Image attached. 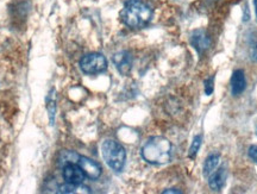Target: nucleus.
<instances>
[{
    "instance_id": "nucleus-1",
    "label": "nucleus",
    "mask_w": 257,
    "mask_h": 194,
    "mask_svg": "<svg viewBox=\"0 0 257 194\" xmlns=\"http://www.w3.org/2000/svg\"><path fill=\"white\" fill-rule=\"evenodd\" d=\"M121 19L128 28L141 29L146 27L153 17L149 6L141 0H128L121 11Z\"/></svg>"
},
{
    "instance_id": "nucleus-2",
    "label": "nucleus",
    "mask_w": 257,
    "mask_h": 194,
    "mask_svg": "<svg viewBox=\"0 0 257 194\" xmlns=\"http://www.w3.org/2000/svg\"><path fill=\"white\" fill-rule=\"evenodd\" d=\"M142 157L152 164L168 163L172 157V144L165 137H152L142 148Z\"/></svg>"
},
{
    "instance_id": "nucleus-3",
    "label": "nucleus",
    "mask_w": 257,
    "mask_h": 194,
    "mask_svg": "<svg viewBox=\"0 0 257 194\" xmlns=\"http://www.w3.org/2000/svg\"><path fill=\"white\" fill-rule=\"evenodd\" d=\"M101 155L107 166L114 172H121L125 166L126 153L121 144L113 140H106L101 144Z\"/></svg>"
},
{
    "instance_id": "nucleus-4",
    "label": "nucleus",
    "mask_w": 257,
    "mask_h": 194,
    "mask_svg": "<svg viewBox=\"0 0 257 194\" xmlns=\"http://www.w3.org/2000/svg\"><path fill=\"white\" fill-rule=\"evenodd\" d=\"M80 67H81L82 72L86 74L102 73L107 68V60L105 59L104 55L99 53L88 54L80 61Z\"/></svg>"
},
{
    "instance_id": "nucleus-5",
    "label": "nucleus",
    "mask_w": 257,
    "mask_h": 194,
    "mask_svg": "<svg viewBox=\"0 0 257 194\" xmlns=\"http://www.w3.org/2000/svg\"><path fill=\"white\" fill-rule=\"evenodd\" d=\"M85 173L78 163H67L63 166V179L73 185H81L85 180Z\"/></svg>"
},
{
    "instance_id": "nucleus-6",
    "label": "nucleus",
    "mask_w": 257,
    "mask_h": 194,
    "mask_svg": "<svg viewBox=\"0 0 257 194\" xmlns=\"http://www.w3.org/2000/svg\"><path fill=\"white\" fill-rule=\"evenodd\" d=\"M79 167L81 168L85 175L92 180H96L101 175V167L100 164L96 163L95 161L86 156H80L78 161Z\"/></svg>"
},
{
    "instance_id": "nucleus-7",
    "label": "nucleus",
    "mask_w": 257,
    "mask_h": 194,
    "mask_svg": "<svg viewBox=\"0 0 257 194\" xmlns=\"http://www.w3.org/2000/svg\"><path fill=\"white\" fill-rule=\"evenodd\" d=\"M113 63L117 67L118 72L123 75H127L133 68V57L127 51H120L113 56Z\"/></svg>"
},
{
    "instance_id": "nucleus-8",
    "label": "nucleus",
    "mask_w": 257,
    "mask_h": 194,
    "mask_svg": "<svg viewBox=\"0 0 257 194\" xmlns=\"http://www.w3.org/2000/svg\"><path fill=\"white\" fill-rule=\"evenodd\" d=\"M191 42L193 47L198 50L199 54H202L204 51H206L211 45V38L202 30H197L193 32Z\"/></svg>"
},
{
    "instance_id": "nucleus-9",
    "label": "nucleus",
    "mask_w": 257,
    "mask_h": 194,
    "mask_svg": "<svg viewBox=\"0 0 257 194\" xmlns=\"http://www.w3.org/2000/svg\"><path fill=\"white\" fill-rule=\"evenodd\" d=\"M246 87V80L243 70H234L232 76H231V93L232 95L242 94Z\"/></svg>"
},
{
    "instance_id": "nucleus-10",
    "label": "nucleus",
    "mask_w": 257,
    "mask_h": 194,
    "mask_svg": "<svg viewBox=\"0 0 257 194\" xmlns=\"http://www.w3.org/2000/svg\"><path fill=\"white\" fill-rule=\"evenodd\" d=\"M227 172L224 167L219 168L216 172H212L210 174V180H208V185L213 190H220L225 185V181H226Z\"/></svg>"
},
{
    "instance_id": "nucleus-11",
    "label": "nucleus",
    "mask_w": 257,
    "mask_h": 194,
    "mask_svg": "<svg viewBox=\"0 0 257 194\" xmlns=\"http://www.w3.org/2000/svg\"><path fill=\"white\" fill-rule=\"evenodd\" d=\"M219 160H220V155L217 153L211 154L210 156L206 158V161H205V164H204V175L205 176H208L214 169H216L218 163H219Z\"/></svg>"
},
{
    "instance_id": "nucleus-12",
    "label": "nucleus",
    "mask_w": 257,
    "mask_h": 194,
    "mask_svg": "<svg viewBox=\"0 0 257 194\" xmlns=\"http://www.w3.org/2000/svg\"><path fill=\"white\" fill-rule=\"evenodd\" d=\"M54 93H55V89L51 90L47 98V110H48V112H49L51 125L54 124V118H55V111H56V103H55V96H54Z\"/></svg>"
},
{
    "instance_id": "nucleus-13",
    "label": "nucleus",
    "mask_w": 257,
    "mask_h": 194,
    "mask_svg": "<svg viewBox=\"0 0 257 194\" xmlns=\"http://www.w3.org/2000/svg\"><path fill=\"white\" fill-rule=\"evenodd\" d=\"M80 155L74 151H62L60 155V162L63 164L67 163H78Z\"/></svg>"
},
{
    "instance_id": "nucleus-14",
    "label": "nucleus",
    "mask_w": 257,
    "mask_h": 194,
    "mask_svg": "<svg viewBox=\"0 0 257 194\" xmlns=\"http://www.w3.org/2000/svg\"><path fill=\"white\" fill-rule=\"evenodd\" d=\"M201 142H202L201 136L200 135L195 136L194 140H193V142H192L191 148H189V154H188L189 157H191V158H194L195 157V155H197V153H198L199 149H200V147H201Z\"/></svg>"
},
{
    "instance_id": "nucleus-15",
    "label": "nucleus",
    "mask_w": 257,
    "mask_h": 194,
    "mask_svg": "<svg viewBox=\"0 0 257 194\" xmlns=\"http://www.w3.org/2000/svg\"><path fill=\"white\" fill-rule=\"evenodd\" d=\"M80 185H73V183H68L67 185L60 186L59 188V193H66V194H73V193H81V190L79 189Z\"/></svg>"
},
{
    "instance_id": "nucleus-16",
    "label": "nucleus",
    "mask_w": 257,
    "mask_h": 194,
    "mask_svg": "<svg viewBox=\"0 0 257 194\" xmlns=\"http://www.w3.org/2000/svg\"><path fill=\"white\" fill-rule=\"evenodd\" d=\"M213 83H214V79L213 77H210V79H207L206 81H205V93H206L207 95H211L212 92H213Z\"/></svg>"
},
{
    "instance_id": "nucleus-17",
    "label": "nucleus",
    "mask_w": 257,
    "mask_h": 194,
    "mask_svg": "<svg viewBox=\"0 0 257 194\" xmlns=\"http://www.w3.org/2000/svg\"><path fill=\"white\" fill-rule=\"evenodd\" d=\"M248 154H249V157L257 163V145H251V147L249 148Z\"/></svg>"
},
{
    "instance_id": "nucleus-18",
    "label": "nucleus",
    "mask_w": 257,
    "mask_h": 194,
    "mask_svg": "<svg viewBox=\"0 0 257 194\" xmlns=\"http://www.w3.org/2000/svg\"><path fill=\"white\" fill-rule=\"evenodd\" d=\"M163 193L167 194V193H181V192H180V190H178V189H168V190H165Z\"/></svg>"
},
{
    "instance_id": "nucleus-19",
    "label": "nucleus",
    "mask_w": 257,
    "mask_h": 194,
    "mask_svg": "<svg viewBox=\"0 0 257 194\" xmlns=\"http://www.w3.org/2000/svg\"><path fill=\"white\" fill-rule=\"evenodd\" d=\"M253 4H255V11H256V17H257V0H253Z\"/></svg>"
}]
</instances>
